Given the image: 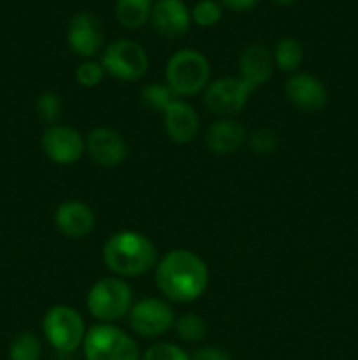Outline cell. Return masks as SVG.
Masks as SVG:
<instances>
[{
    "instance_id": "1",
    "label": "cell",
    "mask_w": 358,
    "mask_h": 360,
    "mask_svg": "<svg viewBox=\"0 0 358 360\" xmlns=\"http://www.w3.org/2000/svg\"><path fill=\"white\" fill-rule=\"evenodd\" d=\"M157 287L168 301L192 302L202 297L209 285V269L197 253L171 250L154 269Z\"/></svg>"
},
{
    "instance_id": "2",
    "label": "cell",
    "mask_w": 358,
    "mask_h": 360,
    "mask_svg": "<svg viewBox=\"0 0 358 360\" xmlns=\"http://www.w3.org/2000/svg\"><path fill=\"white\" fill-rule=\"evenodd\" d=\"M105 267L116 276L133 278L147 273L157 264V248L147 236L135 231L112 234L102 248Z\"/></svg>"
},
{
    "instance_id": "3",
    "label": "cell",
    "mask_w": 358,
    "mask_h": 360,
    "mask_svg": "<svg viewBox=\"0 0 358 360\" xmlns=\"http://www.w3.org/2000/svg\"><path fill=\"white\" fill-rule=\"evenodd\" d=\"M211 77V65L206 55L197 49H179L168 58L165 81L178 97H192L206 90Z\"/></svg>"
},
{
    "instance_id": "4",
    "label": "cell",
    "mask_w": 358,
    "mask_h": 360,
    "mask_svg": "<svg viewBox=\"0 0 358 360\" xmlns=\"http://www.w3.org/2000/svg\"><path fill=\"white\" fill-rule=\"evenodd\" d=\"M83 354L86 360H140L137 341L112 323H98L86 330Z\"/></svg>"
},
{
    "instance_id": "5",
    "label": "cell",
    "mask_w": 358,
    "mask_h": 360,
    "mask_svg": "<svg viewBox=\"0 0 358 360\" xmlns=\"http://www.w3.org/2000/svg\"><path fill=\"white\" fill-rule=\"evenodd\" d=\"M132 306V288L123 278H102L88 292V311L102 323H112L123 319L128 315Z\"/></svg>"
},
{
    "instance_id": "6",
    "label": "cell",
    "mask_w": 358,
    "mask_h": 360,
    "mask_svg": "<svg viewBox=\"0 0 358 360\" xmlns=\"http://www.w3.org/2000/svg\"><path fill=\"white\" fill-rule=\"evenodd\" d=\"M42 333L56 352L72 354L83 347L86 327L77 309H74L72 306L56 304L46 311L42 319Z\"/></svg>"
},
{
    "instance_id": "7",
    "label": "cell",
    "mask_w": 358,
    "mask_h": 360,
    "mask_svg": "<svg viewBox=\"0 0 358 360\" xmlns=\"http://www.w3.org/2000/svg\"><path fill=\"white\" fill-rule=\"evenodd\" d=\"M105 74L121 81H137L146 76L150 56L146 49L130 39H116L102 53L100 60Z\"/></svg>"
},
{
    "instance_id": "8",
    "label": "cell",
    "mask_w": 358,
    "mask_h": 360,
    "mask_svg": "<svg viewBox=\"0 0 358 360\" xmlns=\"http://www.w3.org/2000/svg\"><path fill=\"white\" fill-rule=\"evenodd\" d=\"M251 91V88L239 76H225L207 84L204 91V104L214 115L232 118L244 109Z\"/></svg>"
},
{
    "instance_id": "9",
    "label": "cell",
    "mask_w": 358,
    "mask_h": 360,
    "mask_svg": "<svg viewBox=\"0 0 358 360\" xmlns=\"http://www.w3.org/2000/svg\"><path fill=\"white\" fill-rule=\"evenodd\" d=\"M175 315L171 306L161 299H142L130 308L128 323L140 338H160L174 327Z\"/></svg>"
},
{
    "instance_id": "10",
    "label": "cell",
    "mask_w": 358,
    "mask_h": 360,
    "mask_svg": "<svg viewBox=\"0 0 358 360\" xmlns=\"http://www.w3.org/2000/svg\"><path fill=\"white\" fill-rule=\"evenodd\" d=\"M67 44L79 58L91 60L104 44V27L90 11L76 13L67 25Z\"/></svg>"
},
{
    "instance_id": "11",
    "label": "cell",
    "mask_w": 358,
    "mask_h": 360,
    "mask_svg": "<svg viewBox=\"0 0 358 360\" xmlns=\"http://www.w3.org/2000/svg\"><path fill=\"white\" fill-rule=\"evenodd\" d=\"M41 146L46 157L58 165L76 164L86 150L81 134L67 125H49L42 132Z\"/></svg>"
},
{
    "instance_id": "12",
    "label": "cell",
    "mask_w": 358,
    "mask_h": 360,
    "mask_svg": "<svg viewBox=\"0 0 358 360\" xmlns=\"http://www.w3.org/2000/svg\"><path fill=\"white\" fill-rule=\"evenodd\" d=\"M284 94L288 101L304 112L321 111L329 101V91L321 79L309 72H293L286 79Z\"/></svg>"
},
{
    "instance_id": "13",
    "label": "cell",
    "mask_w": 358,
    "mask_h": 360,
    "mask_svg": "<svg viewBox=\"0 0 358 360\" xmlns=\"http://www.w3.org/2000/svg\"><path fill=\"white\" fill-rule=\"evenodd\" d=\"M88 155L102 167H116L128 157V144L125 137L107 127L93 129L84 139Z\"/></svg>"
},
{
    "instance_id": "14",
    "label": "cell",
    "mask_w": 358,
    "mask_h": 360,
    "mask_svg": "<svg viewBox=\"0 0 358 360\" xmlns=\"http://www.w3.org/2000/svg\"><path fill=\"white\" fill-rule=\"evenodd\" d=\"M150 20L158 35L165 39H179L190 30L192 11L183 0H157Z\"/></svg>"
},
{
    "instance_id": "15",
    "label": "cell",
    "mask_w": 358,
    "mask_h": 360,
    "mask_svg": "<svg viewBox=\"0 0 358 360\" xmlns=\"http://www.w3.org/2000/svg\"><path fill=\"white\" fill-rule=\"evenodd\" d=\"M55 225L65 238H86L95 229V214L83 200H65L56 207Z\"/></svg>"
},
{
    "instance_id": "16",
    "label": "cell",
    "mask_w": 358,
    "mask_h": 360,
    "mask_svg": "<svg viewBox=\"0 0 358 360\" xmlns=\"http://www.w3.org/2000/svg\"><path fill=\"white\" fill-rule=\"evenodd\" d=\"M164 127L168 139L175 144H188L199 134L200 120L192 105L178 98L165 109Z\"/></svg>"
},
{
    "instance_id": "17",
    "label": "cell",
    "mask_w": 358,
    "mask_h": 360,
    "mask_svg": "<svg viewBox=\"0 0 358 360\" xmlns=\"http://www.w3.org/2000/svg\"><path fill=\"white\" fill-rule=\"evenodd\" d=\"M241 69V79L248 84L251 90L262 86L270 79L274 70L272 53L262 44H251L242 51L239 60Z\"/></svg>"
},
{
    "instance_id": "18",
    "label": "cell",
    "mask_w": 358,
    "mask_h": 360,
    "mask_svg": "<svg viewBox=\"0 0 358 360\" xmlns=\"http://www.w3.org/2000/svg\"><path fill=\"white\" fill-rule=\"evenodd\" d=\"M246 141V129L234 118H221L207 129L206 144L214 155H230Z\"/></svg>"
},
{
    "instance_id": "19",
    "label": "cell",
    "mask_w": 358,
    "mask_h": 360,
    "mask_svg": "<svg viewBox=\"0 0 358 360\" xmlns=\"http://www.w3.org/2000/svg\"><path fill=\"white\" fill-rule=\"evenodd\" d=\"M151 9H153L151 0H116L114 14L121 27L135 30L150 21Z\"/></svg>"
},
{
    "instance_id": "20",
    "label": "cell",
    "mask_w": 358,
    "mask_h": 360,
    "mask_svg": "<svg viewBox=\"0 0 358 360\" xmlns=\"http://www.w3.org/2000/svg\"><path fill=\"white\" fill-rule=\"evenodd\" d=\"M274 63L283 72H295L304 62V48L300 42L293 37H283L277 41L272 53Z\"/></svg>"
},
{
    "instance_id": "21",
    "label": "cell",
    "mask_w": 358,
    "mask_h": 360,
    "mask_svg": "<svg viewBox=\"0 0 358 360\" xmlns=\"http://www.w3.org/2000/svg\"><path fill=\"white\" fill-rule=\"evenodd\" d=\"M42 347L34 333L16 334L9 345V360H41Z\"/></svg>"
},
{
    "instance_id": "22",
    "label": "cell",
    "mask_w": 358,
    "mask_h": 360,
    "mask_svg": "<svg viewBox=\"0 0 358 360\" xmlns=\"http://www.w3.org/2000/svg\"><path fill=\"white\" fill-rule=\"evenodd\" d=\"M174 329L178 336L183 341H188V343H199L207 336L206 320L200 315H195V313H186V315L175 319Z\"/></svg>"
},
{
    "instance_id": "23",
    "label": "cell",
    "mask_w": 358,
    "mask_h": 360,
    "mask_svg": "<svg viewBox=\"0 0 358 360\" xmlns=\"http://www.w3.org/2000/svg\"><path fill=\"white\" fill-rule=\"evenodd\" d=\"M174 101H178V95L172 91V88L167 83L147 84L142 90V102L146 104V108L161 112V115Z\"/></svg>"
},
{
    "instance_id": "24",
    "label": "cell",
    "mask_w": 358,
    "mask_h": 360,
    "mask_svg": "<svg viewBox=\"0 0 358 360\" xmlns=\"http://www.w3.org/2000/svg\"><path fill=\"white\" fill-rule=\"evenodd\" d=\"M63 102L56 91H42L35 101V111L41 122L48 123V125H56L58 118L62 116Z\"/></svg>"
},
{
    "instance_id": "25",
    "label": "cell",
    "mask_w": 358,
    "mask_h": 360,
    "mask_svg": "<svg viewBox=\"0 0 358 360\" xmlns=\"http://www.w3.org/2000/svg\"><path fill=\"white\" fill-rule=\"evenodd\" d=\"M223 18L220 0H199L192 9V21L199 27H214Z\"/></svg>"
},
{
    "instance_id": "26",
    "label": "cell",
    "mask_w": 358,
    "mask_h": 360,
    "mask_svg": "<svg viewBox=\"0 0 358 360\" xmlns=\"http://www.w3.org/2000/svg\"><path fill=\"white\" fill-rule=\"evenodd\" d=\"M249 148L255 155H272L279 146V137L272 129L258 127L249 134Z\"/></svg>"
},
{
    "instance_id": "27",
    "label": "cell",
    "mask_w": 358,
    "mask_h": 360,
    "mask_svg": "<svg viewBox=\"0 0 358 360\" xmlns=\"http://www.w3.org/2000/svg\"><path fill=\"white\" fill-rule=\"evenodd\" d=\"M76 83L83 88H95L104 81L105 70L102 67L100 62H95V60H84L79 65L76 67Z\"/></svg>"
},
{
    "instance_id": "28",
    "label": "cell",
    "mask_w": 358,
    "mask_h": 360,
    "mask_svg": "<svg viewBox=\"0 0 358 360\" xmlns=\"http://www.w3.org/2000/svg\"><path fill=\"white\" fill-rule=\"evenodd\" d=\"M140 360H192V355L174 343H157L144 352Z\"/></svg>"
},
{
    "instance_id": "29",
    "label": "cell",
    "mask_w": 358,
    "mask_h": 360,
    "mask_svg": "<svg viewBox=\"0 0 358 360\" xmlns=\"http://www.w3.org/2000/svg\"><path fill=\"white\" fill-rule=\"evenodd\" d=\"M192 360H230V355L218 347H202L193 352Z\"/></svg>"
},
{
    "instance_id": "30",
    "label": "cell",
    "mask_w": 358,
    "mask_h": 360,
    "mask_svg": "<svg viewBox=\"0 0 358 360\" xmlns=\"http://www.w3.org/2000/svg\"><path fill=\"white\" fill-rule=\"evenodd\" d=\"M260 0H220V4L227 9L235 11V13H246L258 6Z\"/></svg>"
},
{
    "instance_id": "31",
    "label": "cell",
    "mask_w": 358,
    "mask_h": 360,
    "mask_svg": "<svg viewBox=\"0 0 358 360\" xmlns=\"http://www.w3.org/2000/svg\"><path fill=\"white\" fill-rule=\"evenodd\" d=\"M274 4H277V6H291V4L298 2V0H272Z\"/></svg>"
}]
</instances>
